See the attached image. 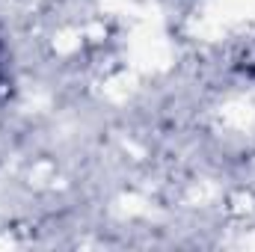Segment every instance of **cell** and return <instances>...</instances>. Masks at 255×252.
I'll return each instance as SVG.
<instances>
[{"label":"cell","mask_w":255,"mask_h":252,"mask_svg":"<svg viewBox=\"0 0 255 252\" xmlns=\"http://www.w3.org/2000/svg\"><path fill=\"white\" fill-rule=\"evenodd\" d=\"M0 83H3V65H0Z\"/></svg>","instance_id":"obj_1"}]
</instances>
